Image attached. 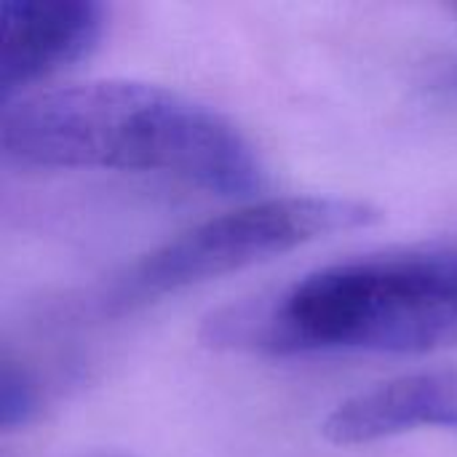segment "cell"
Masks as SVG:
<instances>
[{"label":"cell","mask_w":457,"mask_h":457,"mask_svg":"<svg viewBox=\"0 0 457 457\" xmlns=\"http://www.w3.org/2000/svg\"><path fill=\"white\" fill-rule=\"evenodd\" d=\"M0 147L24 169L147 171L220 195H252L265 185L254 147L228 118L134 80H94L5 102Z\"/></svg>","instance_id":"obj_1"},{"label":"cell","mask_w":457,"mask_h":457,"mask_svg":"<svg viewBox=\"0 0 457 457\" xmlns=\"http://www.w3.org/2000/svg\"><path fill=\"white\" fill-rule=\"evenodd\" d=\"M201 340L244 353H428L457 345V268L445 244L348 260L212 313Z\"/></svg>","instance_id":"obj_2"},{"label":"cell","mask_w":457,"mask_h":457,"mask_svg":"<svg viewBox=\"0 0 457 457\" xmlns=\"http://www.w3.org/2000/svg\"><path fill=\"white\" fill-rule=\"evenodd\" d=\"M378 209L335 195L268 198L206 220L137 260L102 295L110 313L278 257L308 241L378 222Z\"/></svg>","instance_id":"obj_3"},{"label":"cell","mask_w":457,"mask_h":457,"mask_svg":"<svg viewBox=\"0 0 457 457\" xmlns=\"http://www.w3.org/2000/svg\"><path fill=\"white\" fill-rule=\"evenodd\" d=\"M107 11L91 0H5L0 8V91L11 94L91 54Z\"/></svg>","instance_id":"obj_4"},{"label":"cell","mask_w":457,"mask_h":457,"mask_svg":"<svg viewBox=\"0 0 457 457\" xmlns=\"http://www.w3.org/2000/svg\"><path fill=\"white\" fill-rule=\"evenodd\" d=\"M418 428L457 431V370L407 375L343 402L327 420L335 445H372Z\"/></svg>","instance_id":"obj_5"},{"label":"cell","mask_w":457,"mask_h":457,"mask_svg":"<svg viewBox=\"0 0 457 457\" xmlns=\"http://www.w3.org/2000/svg\"><path fill=\"white\" fill-rule=\"evenodd\" d=\"M37 412V388L24 367L5 359L0 372V426L13 431L27 426Z\"/></svg>","instance_id":"obj_6"},{"label":"cell","mask_w":457,"mask_h":457,"mask_svg":"<svg viewBox=\"0 0 457 457\" xmlns=\"http://www.w3.org/2000/svg\"><path fill=\"white\" fill-rule=\"evenodd\" d=\"M453 86L457 88V67H455V72H453Z\"/></svg>","instance_id":"obj_7"}]
</instances>
